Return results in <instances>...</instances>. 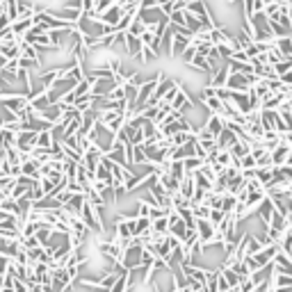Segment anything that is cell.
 Returning a JSON list of instances; mask_svg holds the SVG:
<instances>
[{
  "instance_id": "obj_1",
  "label": "cell",
  "mask_w": 292,
  "mask_h": 292,
  "mask_svg": "<svg viewBox=\"0 0 292 292\" xmlns=\"http://www.w3.org/2000/svg\"><path fill=\"white\" fill-rule=\"evenodd\" d=\"M290 151H292V148L288 144H283V142L276 146V148H272V157H274V164H276V167L286 162V160H288V153H290Z\"/></svg>"
},
{
  "instance_id": "obj_2",
  "label": "cell",
  "mask_w": 292,
  "mask_h": 292,
  "mask_svg": "<svg viewBox=\"0 0 292 292\" xmlns=\"http://www.w3.org/2000/svg\"><path fill=\"white\" fill-rule=\"evenodd\" d=\"M183 164H185V171L192 173V171H196V169H201V164H203V157L187 155V157H183Z\"/></svg>"
},
{
  "instance_id": "obj_3",
  "label": "cell",
  "mask_w": 292,
  "mask_h": 292,
  "mask_svg": "<svg viewBox=\"0 0 292 292\" xmlns=\"http://www.w3.org/2000/svg\"><path fill=\"white\" fill-rule=\"evenodd\" d=\"M240 167L242 169H256V157H254V153H247V155H242L240 157Z\"/></svg>"
}]
</instances>
